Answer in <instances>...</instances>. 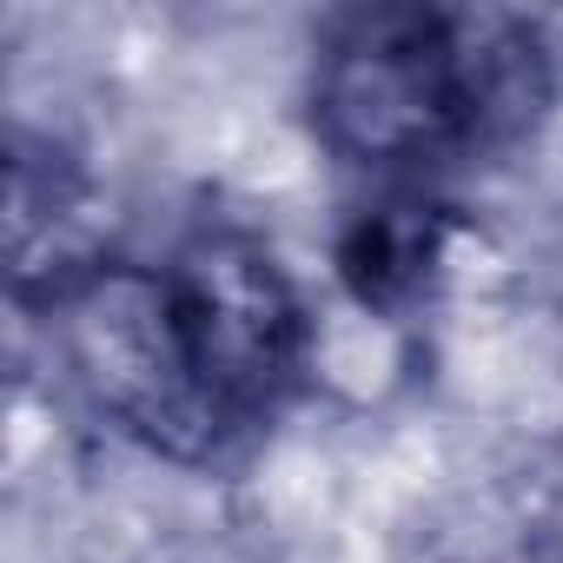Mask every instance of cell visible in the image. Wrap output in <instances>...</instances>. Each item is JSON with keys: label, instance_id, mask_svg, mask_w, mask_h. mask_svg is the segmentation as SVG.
Returning <instances> with one entry per match:
<instances>
[{"label": "cell", "instance_id": "3957f363", "mask_svg": "<svg viewBox=\"0 0 563 563\" xmlns=\"http://www.w3.org/2000/svg\"><path fill=\"white\" fill-rule=\"evenodd\" d=\"M173 299L186 312L192 352L232 424L272 418L306 372V306L286 265L245 232H192L173 265Z\"/></svg>", "mask_w": 563, "mask_h": 563}, {"label": "cell", "instance_id": "5b68a950", "mask_svg": "<svg viewBox=\"0 0 563 563\" xmlns=\"http://www.w3.org/2000/svg\"><path fill=\"white\" fill-rule=\"evenodd\" d=\"M87 186L60 166V159H34L14 153L8 173V252H14V292L41 299L47 312L80 286L93 265H107V252L93 245L87 225Z\"/></svg>", "mask_w": 563, "mask_h": 563}, {"label": "cell", "instance_id": "277c9868", "mask_svg": "<svg viewBox=\"0 0 563 563\" xmlns=\"http://www.w3.org/2000/svg\"><path fill=\"white\" fill-rule=\"evenodd\" d=\"M457 219L451 206H431L418 192H391L378 206H358L339 232V286L365 312H411L438 292L444 258H451Z\"/></svg>", "mask_w": 563, "mask_h": 563}, {"label": "cell", "instance_id": "7a4b0ae2", "mask_svg": "<svg viewBox=\"0 0 563 563\" xmlns=\"http://www.w3.org/2000/svg\"><path fill=\"white\" fill-rule=\"evenodd\" d=\"M54 319L87 398L120 418V431H133L146 451L173 464H206L239 438L232 411L199 372L166 265L153 272L133 258H107L54 306Z\"/></svg>", "mask_w": 563, "mask_h": 563}, {"label": "cell", "instance_id": "6da1fadb", "mask_svg": "<svg viewBox=\"0 0 563 563\" xmlns=\"http://www.w3.org/2000/svg\"><path fill=\"white\" fill-rule=\"evenodd\" d=\"M319 140L352 166H438L484 153L457 8H358L319 47Z\"/></svg>", "mask_w": 563, "mask_h": 563}]
</instances>
